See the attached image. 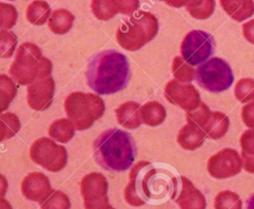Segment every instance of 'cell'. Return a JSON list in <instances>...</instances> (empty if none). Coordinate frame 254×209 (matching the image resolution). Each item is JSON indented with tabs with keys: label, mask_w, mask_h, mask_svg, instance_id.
Here are the masks:
<instances>
[{
	"label": "cell",
	"mask_w": 254,
	"mask_h": 209,
	"mask_svg": "<svg viewBox=\"0 0 254 209\" xmlns=\"http://www.w3.org/2000/svg\"><path fill=\"white\" fill-rule=\"evenodd\" d=\"M73 21L74 16L72 15V13L66 9L62 8L57 9L52 13L48 21V26L53 33L58 35H64L71 29Z\"/></svg>",
	"instance_id": "cell-21"
},
{
	"label": "cell",
	"mask_w": 254,
	"mask_h": 209,
	"mask_svg": "<svg viewBox=\"0 0 254 209\" xmlns=\"http://www.w3.org/2000/svg\"><path fill=\"white\" fill-rule=\"evenodd\" d=\"M131 72L127 57L114 50L97 53L88 63L86 79L88 86L98 94L108 95L123 90Z\"/></svg>",
	"instance_id": "cell-2"
},
{
	"label": "cell",
	"mask_w": 254,
	"mask_h": 209,
	"mask_svg": "<svg viewBox=\"0 0 254 209\" xmlns=\"http://www.w3.org/2000/svg\"><path fill=\"white\" fill-rule=\"evenodd\" d=\"M189 14L197 20L209 18L215 9L214 0H190L186 6Z\"/></svg>",
	"instance_id": "cell-24"
},
{
	"label": "cell",
	"mask_w": 254,
	"mask_h": 209,
	"mask_svg": "<svg viewBox=\"0 0 254 209\" xmlns=\"http://www.w3.org/2000/svg\"><path fill=\"white\" fill-rule=\"evenodd\" d=\"M52 61L43 56L40 48L33 43H23L17 50L9 73L21 85H30L39 78L50 76Z\"/></svg>",
	"instance_id": "cell-4"
},
{
	"label": "cell",
	"mask_w": 254,
	"mask_h": 209,
	"mask_svg": "<svg viewBox=\"0 0 254 209\" xmlns=\"http://www.w3.org/2000/svg\"><path fill=\"white\" fill-rule=\"evenodd\" d=\"M246 209H254V193L247 199Z\"/></svg>",
	"instance_id": "cell-43"
},
{
	"label": "cell",
	"mask_w": 254,
	"mask_h": 209,
	"mask_svg": "<svg viewBox=\"0 0 254 209\" xmlns=\"http://www.w3.org/2000/svg\"><path fill=\"white\" fill-rule=\"evenodd\" d=\"M229 128V119L228 117L218 111L211 113L208 121L202 127L203 132L206 135V138L211 140L221 139L228 131Z\"/></svg>",
	"instance_id": "cell-19"
},
{
	"label": "cell",
	"mask_w": 254,
	"mask_h": 209,
	"mask_svg": "<svg viewBox=\"0 0 254 209\" xmlns=\"http://www.w3.org/2000/svg\"><path fill=\"white\" fill-rule=\"evenodd\" d=\"M80 192L85 209H110L108 200V182L99 172H91L80 181Z\"/></svg>",
	"instance_id": "cell-10"
},
{
	"label": "cell",
	"mask_w": 254,
	"mask_h": 209,
	"mask_svg": "<svg viewBox=\"0 0 254 209\" xmlns=\"http://www.w3.org/2000/svg\"><path fill=\"white\" fill-rule=\"evenodd\" d=\"M241 155L254 156V129L246 130L240 137Z\"/></svg>",
	"instance_id": "cell-35"
},
{
	"label": "cell",
	"mask_w": 254,
	"mask_h": 209,
	"mask_svg": "<svg viewBox=\"0 0 254 209\" xmlns=\"http://www.w3.org/2000/svg\"><path fill=\"white\" fill-rule=\"evenodd\" d=\"M212 36L201 30L189 32L181 44L182 57L190 65L204 62L214 52Z\"/></svg>",
	"instance_id": "cell-9"
},
{
	"label": "cell",
	"mask_w": 254,
	"mask_h": 209,
	"mask_svg": "<svg viewBox=\"0 0 254 209\" xmlns=\"http://www.w3.org/2000/svg\"><path fill=\"white\" fill-rule=\"evenodd\" d=\"M211 113L212 112L210 111L209 107L206 104H204L203 102H201L197 108L187 112L186 119H187L188 123L193 124L202 129V127L208 121Z\"/></svg>",
	"instance_id": "cell-33"
},
{
	"label": "cell",
	"mask_w": 254,
	"mask_h": 209,
	"mask_svg": "<svg viewBox=\"0 0 254 209\" xmlns=\"http://www.w3.org/2000/svg\"><path fill=\"white\" fill-rule=\"evenodd\" d=\"M172 71L177 81L190 83L195 78V70L182 56H176L172 63Z\"/></svg>",
	"instance_id": "cell-28"
},
{
	"label": "cell",
	"mask_w": 254,
	"mask_h": 209,
	"mask_svg": "<svg viewBox=\"0 0 254 209\" xmlns=\"http://www.w3.org/2000/svg\"><path fill=\"white\" fill-rule=\"evenodd\" d=\"M0 209H13V208L6 199L0 197Z\"/></svg>",
	"instance_id": "cell-42"
},
{
	"label": "cell",
	"mask_w": 254,
	"mask_h": 209,
	"mask_svg": "<svg viewBox=\"0 0 254 209\" xmlns=\"http://www.w3.org/2000/svg\"><path fill=\"white\" fill-rule=\"evenodd\" d=\"M206 135L201 128L193 124L187 123L181 128L177 141L183 149L188 151H194L203 144Z\"/></svg>",
	"instance_id": "cell-16"
},
{
	"label": "cell",
	"mask_w": 254,
	"mask_h": 209,
	"mask_svg": "<svg viewBox=\"0 0 254 209\" xmlns=\"http://www.w3.org/2000/svg\"><path fill=\"white\" fill-rule=\"evenodd\" d=\"M104 110V101L96 94L76 91L70 93L64 100L65 114L77 131L90 128L101 118Z\"/></svg>",
	"instance_id": "cell-6"
},
{
	"label": "cell",
	"mask_w": 254,
	"mask_h": 209,
	"mask_svg": "<svg viewBox=\"0 0 254 209\" xmlns=\"http://www.w3.org/2000/svg\"><path fill=\"white\" fill-rule=\"evenodd\" d=\"M243 167V160L237 151L225 148L207 161L208 173L216 179H225L238 174Z\"/></svg>",
	"instance_id": "cell-11"
},
{
	"label": "cell",
	"mask_w": 254,
	"mask_h": 209,
	"mask_svg": "<svg viewBox=\"0 0 254 209\" xmlns=\"http://www.w3.org/2000/svg\"><path fill=\"white\" fill-rule=\"evenodd\" d=\"M21 129L19 118L14 113H4L0 115V142L11 139Z\"/></svg>",
	"instance_id": "cell-27"
},
{
	"label": "cell",
	"mask_w": 254,
	"mask_h": 209,
	"mask_svg": "<svg viewBox=\"0 0 254 209\" xmlns=\"http://www.w3.org/2000/svg\"><path fill=\"white\" fill-rule=\"evenodd\" d=\"M68 196L61 190H54L50 196L41 203V209H69Z\"/></svg>",
	"instance_id": "cell-31"
},
{
	"label": "cell",
	"mask_w": 254,
	"mask_h": 209,
	"mask_svg": "<svg viewBox=\"0 0 254 209\" xmlns=\"http://www.w3.org/2000/svg\"><path fill=\"white\" fill-rule=\"evenodd\" d=\"M166 99L180 108L188 111L194 110L201 103L197 89L190 83H182L173 79L165 86Z\"/></svg>",
	"instance_id": "cell-12"
},
{
	"label": "cell",
	"mask_w": 254,
	"mask_h": 209,
	"mask_svg": "<svg viewBox=\"0 0 254 209\" xmlns=\"http://www.w3.org/2000/svg\"><path fill=\"white\" fill-rule=\"evenodd\" d=\"M74 126L69 119L62 118L54 121L49 128V135L60 143H67L74 136Z\"/></svg>",
	"instance_id": "cell-23"
},
{
	"label": "cell",
	"mask_w": 254,
	"mask_h": 209,
	"mask_svg": "<svg viewBox=\"0 0 254 209\" xmlns=\"http://www.w3.org/2000/svg\"><path fill=\"white\" fill-rule=\"evenodd\" d=\"M18 12L12 4L0 2V30H8L15 26Z\"/></svg>",
	"instance_id": "cell-34"
},
{
	"label": "cell",
	"mask_w": 254,
	"mask_h": 209,
	"mask_svg": "<svg viewBox=\"0 0 254 209\" xmlns=\"http://www.w3.org/2000/svg\"><path fill=\"white\" fill-rule=\"evenodd\" d=\"M158 31L159 22L156 16L147 11H138L119 26L116 40L124 50L135 52L151 42Z\"/></svg>",
	"instance_id": "cell-5"
},
{
	"label": "cell",
	"mask_w": 254,
	"mask_h": 209,
	"mask_svg": "<svg viewBox=\"0 0 254 209\" xmlns=\"http://www.w3.org/2000/svg\"><path fill=\"white\" fill-rule=\"evenodd\" d=\"M174 199L181 209L206 208L204 195L186 176H180L178 178V187Z\"/></svg>",
	"instance_id": "cell-14"
},
{
	"label": "cell",
	"mask_w": 254,
	"mask_h": 209,
	"mask_svg": "<svg viewBox=\"0 0 254 209\" xmlns=\"http://www.w3.org/2000/svg\"><path fill=\"white\" fill-rule=\"evenodd\" d=\"M177 187L178 178L170 170L141 160L130 170L124 198L128 204L136 207L147 203L160 204L174 199Z\"/></svg>",
	"instance_id": "cell-1"
},
{
	"label": "cell",
	"mask_w": 254,
	"mask_h": 209,
	"mask_svg": "<svg viewBox=\"0 0 254 209\" xmlns=\"http://www.w3.org/2000/svg\"><path fill=\"white\" fill-rule=\"evenodd\" d=\"M23 195L31 201L42 203L54 191L49 178L42 172H31L22 181Z\"/></svg>",
	"instance_id": "cell-15"
},
{
	"label": "cell",
	"mask_w": 254,
	"mask_h": 209,
	"mask_svg": "<svg viewBox=\"0 0 254 209\" xmlns=\"http://www.w3.org/2000/svg\"><path fill=\"white\" fill-rule=\"evenodd\" d=\"M166 4H168L171 7L174 8H181V7H186L187 4L189 3L190 0H162Z\"/></svg>",
	"instance_id": "cell-40"
},
{
	"label": "cell",
	"mask_w": 254,
	"mask_h": 209,
	"mask_svg": "<svg viewBox=\"0 0 254 209\" xmlns=\"http://www.w3.org/2000/svg\"><path fill=\"white\" fill-rule=\"evenodd\" d=\"M195 80L203 89L219 93L232 85L234 76L226 60L220 57H211L196 68Z\"/></svg>",
	"instance_id": "cell-7"
},
{
	"label": "cell",
	"mask_w": 254,
	"mask_h": 209,
	"mask_svg": "<svg viewBox=\"0 0 254 209\" xmlns=\"http://www.w3.org/2000/svg\"><path fill=\"white\" fill-rule=\"evenodd\" d=\"M7 188H8V182H7V179L4 175H2L0 173V197L4 196L6 191H7Z\"/></svg>",
	"instance_id": "cell-41"
},
{
	"label": "cell",
	"mask_w": 254,
	"mask_h": 209,
	"mask_svg": "<svg viewBox=\"0 0 254 209\" xmlns=\"http://www.w3.org/2000/svg\"><path fill=\"white\" fill-rule=\"evenodd\" d=\"M17 94L14 80L5 74H0V114L7 110Z\"/></svg>",
	"instance_id": "cell-26"
},
{
	"label": "cell",
	"mask_w": 254,
	"mask_h": 209,
	"mask_svg": "<svg viewBox=\"0 0 254 209\" xmlns=\"http://www.w3.org/2000/svg\"><path fill=\"white\" fill-rule=\"evenodd\" d=\"M90 7L94 17L102 21L110 20L119 13L116 0H91Z\"/></svg>",
	"instance_id": "cell-25"
},
{
	"label": "cell",
	"mask_w": 254,
	"mask_h": 209,
	"mask_svg": "<svg viewBox=\"0 0 254 209\" xmlns=\"http://www.w3.org/2000/svg\"><path fill=\"white\" fill-rule=\"evenodd\" d=\"M214 209H242V201L237 193L223 190L215 196Z\"/></svg>",
	"instance_id": "cell-29"
},
{
	"label": "cell",
	"mask_w": 254,
	"mask_h": 209,
	"mask_svg": "<svg viewBox=\"0 0 254 209\" xmlns=\"http://www.w3.org/2000/svg\"><path fill=\"white\" fill-rule=\"evenodd\" d=\"M18 44L17 36L7 30L0 31V57L8 58L11 57L15 52Z\"/></svg>",
	"instance_id": "cell-32"
},
{
	"label": "cell",
	"mask_w": 254,
	"mask_h": 209,
	"mask_svg": "<svg viewBox=\"0 0 254 209\" xmlns=\"http://www.w3.org/2000/svg\"><path fill=\"white\" fill-rule=\"evenodd\" d=\"M221 8L234 21L243 22L254 14L253 0H219Z\"/></svg>",
	"instance_id": "cell-17"
},
{
	"label": "cell",
	"mask_w": 254,
	"mask_h": 209,
	"mask_svg": "<svg viewBox=\"0 0 254 209\" xmlns=\"http://www.w3.org/2000/svg\"><path fill=\"white\" fill-rule=\"evenodd\" d=\"M116 1H117L118 11L123 15L131 16L134 13H136V11L140 7L139 0H116Z\"/></svg>",
	"instance_id": "cell-36"
},
{
	"label": "cell",
	"mask_w": 254,
	"mask_h": 209,
	"mask_svg": "<svg viewBox=\"0 0 254 209\" xmlns=\"http://www.w3.org/2000/svg\"><path fill=\"white\" fill-rule=\"evenodd\" d=\"M30 157L45 169L57 172L66 165L67 152L64 147L58 145L52 139L40 138L31 146Z\"/></svg>",
	"instance_id": "cell-8"
},
{
	"label": "cell",
	"mask_w": 254,
	"mask_h": 209,
	"mask_svg": "<svg viewBox=\"0 0 254 209\" xmlns=\"http://www.w3.org/2000/svg\"><path fill=\"white\" fill-rule=\"evenodd\" d=\"M110 209H115V208H113V207H111V208H110Z\"/></svg>",
	"instance_id": "cell-44"
},
{
	"label": "cell",
	"mask_w": 254,
	"mask_h": 209,
	"mask_svg": "<svg viewBox=\"0 0 254 209\" xmlns=\"http://www.w3.org/2000/svg\"><path fill=\"white\" fill-rule=\"evenodd\" d=\"M243 160V168L250 173H254V156L241 155Z\"/></svg>",
	"instance_id": "cell-39"
},
{
	"label": "cell",
	"mask_w": 254,
	"mask_h": 209,
	"mask_svg": "<svg viewBox=\"0 0 254 209\" xmlns=\"http://www.w3.org/2000/svg\"><path fill=\"white\" fill-rule=\"evenodd\" d=\"M242 121L250 129H254V102H250L242 107Z\"/></svg>",
	"instance_id": "cell-37"
},
{
	"label": "cell",
	"mask_w": 254,
	"mask_h": 209,
	"mask_svg": "<svg viewBox=\"0 0 254 209\" xmlns=\"http://www.w3.org/2000/svg\"><path fill=\"white\" fill-rule=\"evenodd\" d=\"M8 1H14V0H8Z\"/></svg>",
	"instance_id": "cell-45"
},
{
	"label": "cell",
	"mask_w": 254,
	"mask_h": 209,
	"mask_svg": "<svg viewBox=\"0 0 254 209\" xmlns=\"http://www.w3.org/2000/svg\"><path fill=\"white\" fill-rule=\"evenodd\" d=\"M242 33L246 41L254 45V19L242 25Z\"/></svg>",
	"instance_id": "cell-38"
},
{
	"label": "cell",
	"mask_w": 254,
	"mask_h": 209,
	"mask_svg": "<svg viewBox=\"0 0 254 209\" xmlns=\"http://www.w3.org/2000/svg\"><path fill=\"white\" fill-rule=\"evenodd\" d=\"M140 109V104L134 101H127L121 104L115 110L118 123L127 129H136L140 127L142 124Z\"/></svg>",
	"instance_id": "cell-18"
},
{
	"label": "cell",
	"mask_w": 254,
	"mask_h": 209,
	"mask_svg": "<svg viewBox=\"0 0 254 209\" xmlns=\"http://www.w3.org/2000/svg\"><path fill=\"white\" fill-rule=\"evenodd\" d=\"M93 154L96 162L108 171H125L131 167L136 157L132 136L120 129H108L94 141Z\"/></svg>",
	"instance_id": "cell-3"
},
{
	"label": "cell",
	"mask_w": 254,
	"mask_h": 209,
	"mask_svg": "<svg viewBox=\"0 0 254 209\" xmlns=\"http://www.w3.org/2000/svg\"><path fill=\"white\" fill-rule=\"evenodd\" d=\"M52 15L50 5L44 0L33 1L26 10L27 20L36 26L44 25Z\"/></svg>",
	"instance_id": "cell-22"
},
{
	"label": "cell",
	"mask_w": 254,
	"mask_h": 209,
	"mask_svg": "<svg viewBox=\"0 0 254 209\" xmlns=\"http://www.w3.org/2000/svg\"><path fill=\"white\" fill-rule=\"evenodd\" d=\"M159 1H162V0H159Z\"/></svg>",
	"instance_id": "cell-46"
},
{
	"label": "cell",
	"mask_w": 254,
	"mask_h": 209,
	"mask_svg": "<svg viewBox=\"0 0 254 209\" xmlns=\"http://www.w3.org/2000/svg\"><path fill=\"white\" fill-rule=\"evenodd\" d=\"M234 95L241 103L254 102V79H239L234 88Z\"/></svg>",
	"instance_id": "cell-30"
},
{
	"label": "cell",
	"mask_w": 254,
	"mask_h": 209,
	"mask_svg": "<svg viewBox=\"0 0 254 209\" xmlns=\"http://www.w3.org/2000/svg\"><path fill=\"white\" fill-rule=\"evenodd\" d=\"M140 113L142 122L151 127L161 125L167 117L165 107L158 101H150L145 103L143 106H141Z\"/></svg>",
	"instance_id": "cell-20"
},
{
	"label": "cell",
	"mask_w": 254,
	"mask_h": 209,
	"mask_svg": "<svg viewBox=\"0 0 254 209\" xmlns=\"http://www.w3.org/2000/svg\"><path fill=\"white\" fill-rule=\"evenodd\" d=\"M55 81L53 77H42L34 81L27 89L28 105L36 111H44L48 109L54 99Z\"/></svg>",
	"instance_id": "cell-13"
}]
</instances>
